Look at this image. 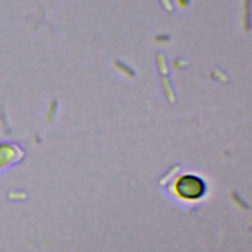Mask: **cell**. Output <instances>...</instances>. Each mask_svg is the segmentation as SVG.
Segmentation results:
<instances>
[{"instance_id": "1", "label": "cell", "mask_w": 252, "mask_h": 252, "mask_svg": "<svg viewBox=\"0 0 252 252\" xmlns=\"http://www.w3.org/2000/svg\"><path fill=\"white\" fill-rule=\"evenodd\" d=\"M204 183L197 177L186 175L179 179L176 184V191L182 198L196 199L204 193Z\"/></svg>"}]
</instances>
